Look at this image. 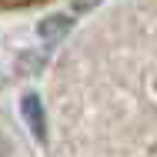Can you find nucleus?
<instances>
[{"label": "nucleus", "instance_id": "nucleus-1", "mask_svg": "<svg viewBox=\"0 0 157 157\" xmlns=\"http://www.w3.org/2000/svg\"><path fill=\"white\" fill-rule=\"evenodd\" d=\"M3 3H20V0H0V7H3Z\"/></svg>", "mask_w": 157, "mask_h": 157}]
</instances>
